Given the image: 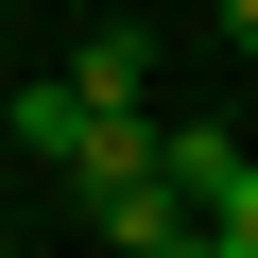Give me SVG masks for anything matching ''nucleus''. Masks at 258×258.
I'll return each mask as SVG.
<instances>
[{
    "mask_svg": "<svg viewBox=\"0 0 258 258\" xmlns=\"http://www.w3.org/2000/svg\"><path fill=\"white\" fill-rule=\"evenodd\" d=\"M69 86H86V103H138V86H155V35H138V18H103V35H86V69H69Z\"/></svg>",
    "mask_w": 258,
    "mask_h": 258,
    "instance_id": "1",
    "label": "nucleus"
},
{
    "mask_svg": "<svg viewBox=\"0 0 258 258\" xmlns=\"http://www.w3.org/2000/svg\"><path fill=\"white\" fill-rule=\"evenodd\" d=\"M224 172H241V138H224V120H172V189H189V207H207V189H224Z\"/></svg>",
    "mask_w": 258,
    "mask_h": 258,
    "instance_id": "2",
    "label": "nucleus"
},
{
    "mask_svg": "<svg viewBox=\"0 0 258 258\" xmlns=\"http://www.w3.org/2000/svg\"><path fill=\"white\" fill-rule=\"evenodd\" d=\"M207 224H224V258H258V155H241V172L207 189Z\"/></svg>",
    "mask_w": 258,
    "mask_h": 258,
    "instance_id": "3",
    "label": "nucleus"
},
{
    "mask_svg": "<svg viewBox=\"0 0 258 258\" xmlns=\"http://www.w3.org/2000/svg\"><path fill=\"white\" fill-rule=\"evenodd\" d=\"M138 258H224V224H207V207H189V224H172V241H138Z\"/></svg>",
    "mask_w": 258,
    "mask_h": 258,
    "instance_id": "4",
    "label": "nucleus"
},
{
    "mask_svg": "<svg viewBox=\"0 0 258 258\" xmlns=\"http://www.w3.org/2000/svg\"><path fill=\"white\" fill-rule=\"evenodd\" d=\"M224 52H241V69H258V0H224Z\"/></svg>",
    "mask_w": 258,
    "mask_h": 258,
    "instance_id": "5",
    "label": "nucleus"
},
{
    "mask_svg": "<svg viewBox=\"0 0 258 258\" xmlns=\"http://www.w3.org/2000/svg\"><path fill=\"white\" fill-rule=\"evenodd\" d=\"M0 258H35V241H0Z\"/></svg>",
    "mask_w": 258,
    "mask_h": 258,
    "instance_id": "6",
    "label": "nucleus"
}]
</instances>
